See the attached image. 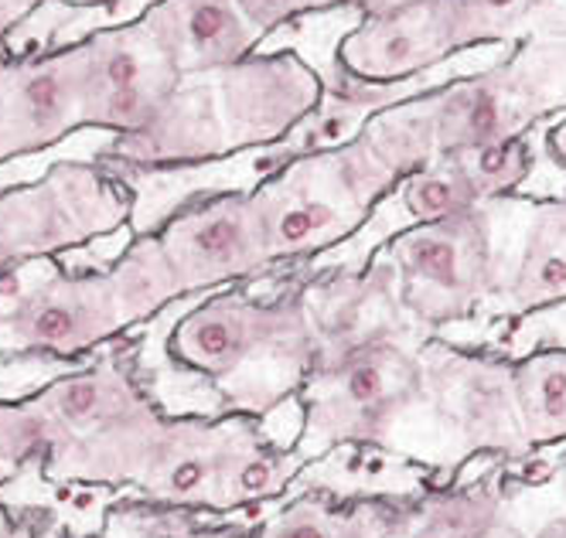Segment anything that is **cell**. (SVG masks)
Listing matches in <instances>:
<instances>
[{
	"instance_id": "8",
	"label": "cell",
	"mask_w": 566,
	"mask_h": 538,
	"mask_svg": "<svg viewBox=\"0 0 566 538\" xmlns=\"http://www.w3.org/2000/svg\"><path fill=\"white\" fill-rule=\"evenodd\" d=\"M209 78L232 154L291 140L325 99V75L291 49L256 52Z\"/></svg>"
},
{
	"instance_id": "13",
	"label": "cell",
	"mask_w": 566,
	"mask_h": 538,
	"mask_svg": "<svg viewBox=\"0 0 566 538\" xmlns=\"http://www.w3.org/2000/svg\"><path fill=\"white\" fill-rule=\"evenodd\" d=\"M140 21L181 78L212 75L263 49L235 0H150Z\"/></svg>"
},
{
	"instance_id": "15",
	"label": "cell",
	"mask_w": 566,
	"mask_h": 538,
	"mask_svg": "<svg viewBox=\"0 0 566 538\" xmlns=\"http://www.w3.org/2000/svg\"><path fill=\"white\" fill-rule=\"evenodd\" d=\"M28 399L42 412H49L59 426H65L75 443L134 416L137 409L147 405V399L130 379V371L113 355L93 365H78L75 371L52 379Z\"/></svg>"
},
{
	"instance_id": "24",
	"label": "cell",
	"mask_w": 566,
	"mask_h": 538,
	"mask_svg": "<svg viewBox=\"0 0 566 538\" xmlns=\"http://www.w3.org/2000/svg\"><path fill=\"white\" fill-rule=\"evenodd\" d=\"M235 4L263 38H270L276 28L291 24L304 14H314L311 0H235Z\"/></svg>"
},
{
	"instance_id": "33",
	"label": "cell",
	"mask_w": 566,
	"mask_h": 538,
	"mask_svg": "<svg viewBox=\"0 0 566 538\" xmlns=\"http://www.w3.org/2000/svg\"><path fill=\"white\" fill-rule=\"evenodd\" d=\"M18 474V467L14 464H8L4 457H0V484H4V481H11Z\"/></svg>"
},
{
	"instance_id": "9",
	"label": "cell",
	"mask_w": 566,
	"mask_h": 538,
	"mask_svg": "<svg viewBox=\"0 0 566 538\" xmlns=\"http://www.w3.org/2000/svg\"><path fill=\"white\" fill-rule=\"evenodd\" d=\"M185 297L266 270L270 245L250 191L191 198L157 229Z\"/></svg>"
},
{
	"instance_id": "14",
	"label": "cell",
	"mask_w": 566,
	"mask_h": 538,
	"mask_svg": "<svg viewBox=\"0 0 566 538\" xmlns=\"http://www.w3.org/2000/svg\"><path fill=\"white\" fill-rule=\"evenodd\" d=\"M505 55L484 65L481 72L458 75L430 89L440 154H454L505 137H530L543 123L518 93Z\"/></svg>"
},
{
	"instance_id": "20",
	"label": "cell",
	"mask_w": 566,
	"mask_h": 538,
	"mask_svg": "<svg viewBox=\"0 0 566 538\" xmlns=\"http://www.w3.org/2000/svg\"><path fill=\"white\" fill-rule=\"evenodd\" d=\"M389 198H392L396 209H402V215H407L413 225L454 219V215L481 209L471 181L464 178L461 163L451 154H440L433 163H427L423 171L402 178Z\"/></svg>"
},
{
	"instance_id": "37",
	"label": "cell",
	"mask_w": 566,
	"mask_h": 538,
	"mask_svg": "<svg viewBox=\"0 0 566 538\" xmlns=\"http://www.w3.org/2000/svg\"><path fill=\"white\" fill-rule=\"evenodd\" d=\"M399 4H413V0H396V8H399Z\"/></svg>"
},
{
	"instance_id": "3",
	"label": "cell",
	"mask_w": 566,
	"mask_h": 538,
	"mask_svg": "<svg viewBox=\"0 0 566 538\" xmlns=\"http://www.w3.org/2000/svg\"><path fill=\"white\" fill-rule=\"evenodd\" d=\"M165 348L175 365L201 379H232L260 361H273L297 379L314 361V327L304 294L276 304L216 294L171 320Z\"/></svg>"
},
{
	"instance_id": "28",
	"label": "cell",
	"mask_w": 566,
	"mask_h": 538,
	"mask_svg": "<svg viewBox=\"0 0 566 538\" xmlns=\"http://www.w3.org/2000/svg\"><path fill=\"white\" fill-rule=\"evenodd\" d=\"M0 538H34V531H31V525L14 521V518L4 511V505H0Z\"/></svg>"
},
{
	"instance_id": "11",
	"label": "cell",
	"mask_w": 566,
	"mask_h": 538,
	"mask_svg": "<svg viewBox=\"0 0 566 538\" xmlns=\"http://www.w3.org/2000/svg\"><path fill=\"white\" fill-rule=\"evenodd\" d=\"M222 157H232V150L212 78L188 75L178 82V89L154 113L147 127L124 137H109V144L96 154V163L134 171H178Z\"/></svg>"
},
{
	"instance_id": "18",
	"label": "cell",
	"mask_w": 566,
	"mask_h": 538,
	"mask_svg": "<svg viewBox=\"0 0 566 538\" xmlns=\"http://www.w3.org/2000/svg\"><path fill=\"white\" fill-rule=\"evenodd\" d=\"M451 55L474 49H515L533 34L536 0H433Z\"/></svg>"
},
{
	"instance_id": "17",
	"label": "cell",
	"mask_w": 566,
	"mask_h": 538,
	"mask_svg": "<svg viewBox=\"0 0 566 538\" xmlns=\"http://www.w3.org/2000/svg\"><path fill=\"white\" fill-rule=\"evenodd\" d=\"M358 137L369 140V147L382 157V163L399 181L423 171L427 163L440 157L430 89L382 106L379 113L366 119V127L358 130Z\"/></svg>"
},
{
	"instance_id": "34",
	"label": "cell",
	"mask_w": 566,
	"mask_h": 538,
	"mask_svg": "<svg viewBox=\"0 0 566 538\" xmlns=\"http://www.w3.org/2000/svg\"><path fill=\"white\" fill-rule=\"evenodd\" d=\"M311 8H314V11H335V8H338V0H311Z\"/></svg>"
},
{
	"instance_id": "27",
	"label": "cell",
	"mask_w": 566,
	"mask_h": 538,
	"mask_svg": "<svg viewBox=\"0 0 566 538\" xmlns=\"http://www.w3.org/2000/svg\"><path fill=\"white\" fill-rule=\"evenodd\" d=\"M546 150H549V157L559 163V168L566 171V116H559V123L546 134Z\"/></svg>"
},
{
	"instance_id": "30",
	"label": "cell",
	"mask_w": 566,
	"mask_h": 538,
	"mask_svg": "<svg viewBox=\"0 0 566 538\" xmlns=\"http://www.w3.org/2000/svg\"><path fill=\"white\" fill-rule=\"evenodd\" d=\"M165 538H235V535H229V531H198V528H175V531H168Z\"/></svg>"
},
{
	"instance_id": "1",
	"label": "cell",
	"mask_w": 566,
	"mask_h": 538,
	"mask_svg": "<svg viewBox=\"0 0 566 538\" xmlns=\"http://www.w3.org/2000/svg\"><path fill=\"white\" fill-rule=\"evenodd\" d=\"M396 184L399 178L366 137L294 157L250 191L263 219L270 260H307L335 250L376 215Z\"/></svg>"
},
{
	"instance_id": "4",
	"label": "cell",
	"mask_w": 566,
	"mask_h": 538,
	"mask_svg": "<svg viewBox=\"0 0 566 538\" xmlns=\"http://www.w3.org/2000/svg\"><path fill=\"white\" fill-rule=\"evenodd\" d=\"M382 256L396 266L407 317L430 327L474 314L502 289L489 204L402 229L389 239Z\"/></svg>"
},
{
	"instance_id": "21",
	"label": "cell",
	"mask_w": 566,
	"mask_h": 538,
	"mask_svg": "<svg viewBox=\"0 0 566 538\" xmlns=\"http://www.w3.org/2000/svg\"><path fill=\"white\" fill-rule=\"evenodd\" d=\"M464 178L471 181L481 204H495L518 191L533 175V144L530 137H505L492 144H478L451 154Z\"/></svg>"
},
{
	"instance_id": "36",
	"label": "cell",
	"mask_w": 566,
	"mask_h": 538,
	"mask_svg": "<svg viewBox=\"0 0 566 538\" xmlns=\"http://www.w3.org/2000/svg\"><path fill=\"white\" fill-rule=\"evenodd\" d=\"M8 355H14V351H11V341H8L4 335H0V361H4Z\"/></svg>"
},
{
	"instance_id": "25",
	"label": "cell",
	"mask_w": 566,
	"mask_h": 538,
	"mask_svg": "<svg viewBox=\"0 0 566 538\" xmlns=\"http://www.w3.org/2000/svg\"><path fill=\"white\" fill-rule=\"evenodd\" d=\"M530 38H566V0H536Z\"/></svg>"
},
{
	"instance_id": "32",
	"label": "cell",
	"mask_w": 566,
	"mask_h": 538,
	"mask_svg": "<svg viewBox=\"0 0 566 538\" xmlns=\"http://www.w3.org/2000/svg\"><path fill=\"white\" fill-rule=\"evenodd\" d=\"M65 8H109V4H119V0H59Z\"/></svg>"
},
{
	"instance_id": "6",
	"label": "cell",
	"mask_w": 566,
	"mask_h": 538,
	"mask_svg": "<svg viewBox=\"0 0 566 538\" xmlns=\"http://www.w3.org/2000/svg\"><path fill=\"white\" fill-rule=\"evenodd\" d=\"M137 324L116 270L69 273L59 256L28 294L0 317V335L11 351H45L52 358H78L113 341Z\"/></svg>"
},
{
	"instance_id": "31",
	"label": "cell",
	"mask_w": 566,
	"mask_h": 538,
	"mask_svg": "<svg viewBox=\"0 0 566 538\" xmlns=\"http://www.w3.org/2000/svg\"><path fill=\"white\" fill-rule=\"evenodd\" d=\"M536 538H566V518H556V521H549Z\"/></svg>"
},
{
	"instance_id": "5",
	"label": "cell",
	"mask_w": 566,
	"mask_h": 538,
	"mask_svg": "<svg viewBox=\"0 0 566 538\" xmlns=\"http://www.w3.org/2000/svg\"><path fill=\"white\" fill-rule=\"evenodd\" d=\"M423 382V358L402 345L396 330L335 358H317L307 446L328 440H386Z\"/></svg>"
},
{
	"instance_id": "10",
	"label": "cell",
	"mask_w": 566,
	"mask_h": 538,
	"mask_svg": "<svg viewBox=\"0 0 566 538\" xmlns=\"http://www.w3.org/2000/svg\"><path fill=\"white\" fill-rule=\"evenodd\" d=\"M83 130V49L0 59V168Z\"/></svg>"
},
{
	"instance_id": "29",
	"label": "cell",
	"mask_w": 566,
	"mask_h": 538,
	"mask_svg": "<svg viewBox=\"0 0 566 538\" xmlns=\"http://www.w3.org/2000/svg\"><path fill=\"white\" fill-rule=\"evenodd\" d=\"M338 8H352L358 14H379L396 8V0H338Z\"/></svg>"
},
{
	"instance_id": "12",
	"label": "cell",
	"mask_w": 566,
	"mask_h": 538,
	"mask_svg": "<svg viewBox=\"0 0 566 538\" xmlns=\"http://www.w3.org/2000/svg\"><path fill=\"white\" fill-rule=\"evenodd\" d=\"M454 55L448 52L433 0H413L379 14H361V21L342 34L335 65L361 82L399 86L440 68Z\"/></svg>"
},
{
	"instance_id": "2",
	"label": "cell",
	"mask_w": 566,
	"mask_h": 538,
	"mask_svg": "<svg viewBox=\"0 0 566 538\" xmlns=\"http://www.w3.org/2000/svg\"><path fill=\"white\" fill-rule=\"evenodd\" d=\"M137 194L96 160H55L0 191V273L52 260L134 222Z\"/></svg>"
},
{
	"instance_id": "23",
	"label": "cell",
	"mask_w": 566,
	"mask_h": 538,
	"mask_svg": "<svg viewBox=\"0 0 566 538\" xmlns=\"http://www.w3.org/2000/svg\"><path fill=\"white\" fill-rule=\"evenodd\" d=\"M373 521L369 511L355 515H335L321 505H294L291 511H283L263 538H355L361 528Z\"/></svg>"
},
{
	"instance_id": "7",
	"label": "cell",
	"mask_w": 566,
	"mask_h": 538,
	"mask_svg": "<svg viewBox=\"0 0 566 538\" xmlns=\"http://www.w3.org/2000/svg\"><path fill=\"white\" fill-rule=\"evenodd\" d=\"M83 49V130L109 137L134 134L178 89L181 75L144 28L140 18L99 28Z\"/></svg>"
},
{
	"instance_id": "16",
	"label": "cell",
	"mask_w": 566,
	"mask_h": 538,
	"mask_svg": "<svg viewBox=\"0 0 566 538\" xmlns=\"http://www.w3.org/2000/svg\"><path fill=\"white\" fill-rule=\"evenodd\" d=\"M502 300L512 314L566 304V194L530 204L522 253L502 286Z\"/></svg>"
},
{
	"instance_id": "22",
	"label": "cell",
	"mask_w": 566,
	"mask_h": 538,
	"mask_svg": "<svg viewBox=\"0 0 566 538\" xmlns=\"http://www.w3.org/2000/svg\"><path fill=\"white\" fill-rule=\"evenodd\" d=\"M499 528V498L492 490L437 498L423 508L413 538H489Z\"/></svg>"
},
{
	"instance_id": "19",
	"label": "cell",
	"mask_w": 566,
	"mask_h": 538,
	"mask_svg": "<svg viewBox=\"0 0 566 538\" xmlns=\"http://www.w3.org/2000/svg\"><path fill=\"white\" fill-rule=\"evenodd\" d=\"M515 399L530 443L566 436V351H543L518 365Z\"/></svg>"
},
{
	"instance_id": "26",
	"label": "cell",
	"mask_w": 566,
	"mask_h": 538,
	"mask_svg": "<svg viewBox=\"0 0 566 538\" xmlns=\"http://www.w3.org/2000/svg\"><path fill=\"white\" fill-rule=\"evenodd\" d=\"M42 4L45 0H0V59L8 55V38Z\"/></svg>"
},
{
	"instance_id": "35",
	"label": "cell",
	"mask_w": 566,
	"mask_h": 538,
	"mask_svg": "<svg viewBox=\"0 0 566 538\" xmlns=\"http://www.w3.org/2000/svg\"><path fill=\"white\" fill-rule=\"evenodd\" d=\"M489 538H522V535H515L512 528H502V525H499V528H495V531H492Z\"/></svg>"
}]
</instances>
